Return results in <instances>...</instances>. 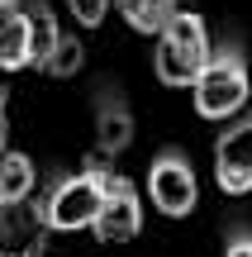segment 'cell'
Returning <instances> with one entry per match:
<instances>
[{"mask_svg":"<svg viewBox=\"0 0 252 257\" xmlns=\"http://www.w3.org/2000/svg\"><path fill=\"white\" fill-rule=\"evenodd\" d=\"M252 76H247V53L238 38L209 48V57L200 62L195 81H190V95H195V114L200 119H228L247 105Z\"/></svg>","mask_w":252,"mask_h":257,"instance_id":"obj_1","label":"cell"},{"mask_svg":"<svg viewBox=\"0 0 252 257\" xmlns=\"http://www.w3.org/2000/svg\"><path fill=\"white\" fill-rule=\"evenodd\" d=\"M209 57V29L195 10H171V19L157 29V53H152V72L162 86H190L200 62Z\"/></svg>","mask_w":252,"mask_h":257,"instance_id":"obj_2","label":"cell"},{"mask_svg":"<svg viewBox=\"0 0 252 257\" xmlns=\"http://www.w3.org/2000/svg\"><path fill=\"white\" fill-rule=\"evenodd\" d=\"M105 181H110V167H86L76 176H62L53 186V195L43 200V229H91L95 210H100V195H105Z\"/></svg>","mask_w":252,"mask_h":257,"instance_id":"obj_3","label":"cell"},{"mask_svg":"<svg viewBox=\"0 0 252 257\" xmlns=\"http://www.w3.org/2000/svg\"><path fill=\"white\" fill-rule=\"evenodd\" d=\"M148 195L167 219H186L190 210L200 205V181H195V167L181 148H162L148 167Z\"/></svg>","mask_w":252,"mask_h":257,"instance_id":"obj_4","label":"cell"},{"mask_svg":"<svg viewBox=\"0 0 252 257\" xmlns=\"http://www.w3.org/2000/svg\"><path fill=\"white\" fill-rule=\"evenodd\" d=\"M91 229H95L100 243H129V238H138V229H143V200H138V186H133L129 176H114L110 172Z\"/></svg>","mask_w":252,"mask_h":257,"instance_id":"obj_5","label":"cell"},{"mask_svg":"<svg viewBox=\"0 0 252 257\" xmlns=\"http://www.w3.org/2000/svg\"><path fill=\"white\" fill-rule=\"evenodd\" d=\"M214 181L224 195H247L252 191V114L219 128L214 138Z\"/></svg>","mask_w":252,"mask_h":257,"instance_id":"obj_6","label":"cell"},{"mask_svg":"<svg viewBox=\"0 0 252 257\" xmlns=\"http://www.w3.org/2000/svg\"><path fill=\"white\" fill-rule=\"evenodd\" d=\"M133 143V110L119 86H100L95 95V148L100 157H119Z\"/></svg>","mask_w":252,"mask_h":257,"instance_id":"obj_7","label":"cell"},{"mask_svg":"<svg viewBox=\"0 0 252 257\" xmlns=\"http://www.w3.org/2000/svg\"><path fill=\"white\" fill-rule=\"evenodd\" d=\"M29 67V29L19 5H0V72Z\"/></svg>","mask_w":252,"mask_h":257,"instance_id":"obj_8","label":"cell"},{"mask_svg":"<svg viewBox=\"0 0 252 257\" xmlns=\"http://www.w3.org/2000/svg\"><path fill=\"white\" fill-rule=\"evenodd\" d=\"M38 186V167L24 153H0V205H24Z\"/></svg>","mask_w":252,"mask_h":257,"instance_id":"obj_9","label":"cell"},{"mask_svg":"<svg viewBox=\"0 0 252 257\" xmlns=\"http://www.w3.org/2000/svg\"><path fill=\"white\" fill-rule=\"evenodd\" d=\"M24 29H29V67H43L48 62V53H53V43H57V15L38 0V5H29L24 10Z\"/></svg>","mask_w":252,"mask_h":257,"instance_id":"obj_10","label":"cell"},{"mask_svg":"<svg viewBox=\"0 0 252 257\" xmlns=\"http://www.w3.org/2000/svg\"><path fill=\"white\" fill-rule=\"evenodd\" d=\"M114 5H119V15L129 19L138 34H157V29L171 19L176 0H114Z\"/></svg>","mask_w":252,"mask_h":257,"instance_id":"obj_11","label":"cell"},{"mask_svg":"<svg viewBox=\"0 0 252 257\" xmlns=\"http://www.w3.org/2000/svg\"><path fill=\"white\" fill-rule=\"evenodd\" d=\"M81 62H86V48H81V38H67V34H57L53 53H48V62H43V72H53V76H76V72H81Z\"/></svg>","mask_w":252,"mask_h":257,"instance_id":"obj_12","label":"cell"},{"mask_svg":"<svg viewBox=\"0 0 252 257\" xmlns=\"http://www.w3.org/2000/svg\"><path fill=\"white\" fill-rule=\"evenodd\" d=\"M67 10H72V19L81 29H95L105 15H110V0H67Z\"/></svg>","mask_w":252,"mask_h":257,"instance_id":"obj_13","label":"cell"},{"mask_svg":"<svg viewBox=\"0 0 252 257\" xmlns=\"http://www.w3.org/2000/svg\"><path fill=\"white\" fill-rule=\"evenodd\" d=\"M224 257H252V229L247 224H233L224 233Z\"/></svg>","mask_w":252,"mask_h":257,"instance_id":"obj_14","label":"cell"},{"mask_svg":"<svg viewBox=\"0 0 252 257\" xmlns=\"http://www.w3.org/2000/svg\"><path fill=\"white\" fill-rule=\"evenodd\" d=\"M0 257H38V248H29V252H0Z\"/></svg>","mask_w":252,"mask_h":257,"instance_id":"obj_15","label":"cell"},{"mask_svg":"<svg viewBox=\"0 0 252 257\" xmlns=\"http://www.w3.org/2000/svg\"><path fill=\"white\" fill-rule=\"evenodd\" d=\"M0 5H19V0H0Z\"/></svg>","mask_w":252,"mask_h":257,"instance_id":"obj_16","label":"cell"}]
</instances>
